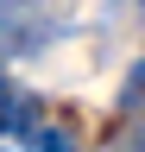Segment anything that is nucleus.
<instances>
[{
	"instance_id": "20e7f679",
	"label": "nucleus",
	"mask_w": 145,
	"mask_h": 152,
	"mask_svg": "<svg viewBox=\"0 0 145 152\" xmlns=\"http://www.w3.org/2000/svg\"><path fill=\"white\" fill-rule=\"evenodd\" d=\"M120 152H145V121H139V127H126V140H120Z\"/></svg>"
},
{
	"instance_id": "7ed1b4c3",
	"label": "nucleus",
	"mask_w": 145,
	"mask_h": 152,
	"mask_svg": "<svg viewBox=\"0 0 145 152\" xmlns=\"http://www.w3.org/2000/svg\"><path fill=\"white\" fill-rule=\"evenodd\" d=\"M126 108H145V64H133V76H126Z\"/></svg>"
},
{
	"instance_id": "f257e3e1",
	"label": "nucleus",
	"mask_w": 145,
	"mask_h": 152,
	"mask_svg": "<svg viewBox=\"0 0 145 152\" xmlns=\"http://www.w3.org/2000/svg\"><path fill=\"white\" fill-rule=\"evenodd\" d=\"M0 133H13V140H38V102H32L13 76H0Z\"/></svg>"
},
{
	"instance_id": "f03ea898",
	"label": "nucleus",
	"mask_w": 145,
	"mask_h": 152,
	"mask_svg": "<svg viewBox=\"0 0 145 152\" xmlns=\"http://www.w3.org/2000/svg\"><path fill=\"white\" fill-rule=\"evenodd\" d=\"M32 146H38V152H82L63 127H38V140H32Z\"/></svg>"
}]
</instances>
